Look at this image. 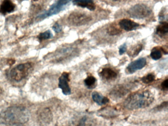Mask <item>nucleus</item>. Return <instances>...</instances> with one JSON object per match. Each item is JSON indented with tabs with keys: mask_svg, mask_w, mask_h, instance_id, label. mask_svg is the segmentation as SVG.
Instances as JSON below:
<instances>
[{
	"mask_svg": "<svg viewBox=\"0 0 168 126\" xmlns=\"http://www.w3.org/2000/svg\"><path fill=\"white\" fill-rule=\"evenodd\" d=\"M29 113L22 105L9 107L0 113V123L6 125H21L29 121Z\"/></svg>",
	"mask_w": 168,
	"mask_h": 126,
	"instance_id": "1",
	"label": "nucleus"
},
{
	"mask_svg": "<svg viewBox=\"0 0 168 126\" xmlns=\"http://www.w3.org/2000/svg\"><path fill=\"white\" fill-rule=\"evenodd\" d=\"M154 100L153 95L149 90L139 91L128 97L124 102L127 109H137L149 107Z\"/></svg>",
	"mask_w": 168,
	"mask_h": 126,
	"instance_id": "2",
	"label": "nucleus"
},
{
	"mask_svg": "<svg viewBox=\"0 0 168 126\" xmlns=\"http://www.w3.org/2000/svg\"><path fill=\"white\" fill-rule=\"evenodd\" d=\"M31 63H26L17 65L10 72V77L13 81L19 82L29 75L33 69Z\"/></svg>",
	"mask_w": 168,
	"mask_h": 126,
	"instance_id": "3",
	"label": "nucleus"
},
{
	"mask_svg": "<svg viewBox=\"0 0 168 126\" xmlns=\"http://www.w3.org/2000/svg\"><path fill=\"white\" fill-rule=\"evenodd\" d=\"M129 15L135 19H143L148 17L151 13V10L143 4H137L128 11Z\"/></svg>",
	"mask_w": 168,
	"mask_h": 126,
	"instance_id": "4",
	"label": "nucleus"
},
{
	"mask_svg": "<svg viewBox=\"0 0 168 126\" xmlns=\"http://www.w3.org/2000/svg\"><path fill=\"white\" fill-rule=\"evenodd\" d=\"M72 0H59L56 3L53 4L50 7V9L37 17L39 19H43L50 16L56 15L64 9V8L67 4Z\"/></svg>",
	"mask_w": 168,
	"mask_h": 126,
	"instance_id": "5",
	"label": "nucleus"
},
{
	"mask_svg": "<svg viewBox=\"0 0 168 126\" xmlns=\"http://www.w3.org/2000/svg\"><path fill=\"white\" fill-rule=\"evenodd\" d=\"M92 17L86 13L74 12L71 13L68 18L70 23L74 26H81L88 23L91 21Z\"/></svg>",
	"mask_w": 168,
	"mask_h": 126,
	"instance_id": "6",
	"label": "nucleus"
},
{
	"mask_svg": "<svg viewBox=\"0 0 168 126\" xmlns=\"http://www.w3.org/2000/svg\"><path fill=\"white\" fill-rule=\"evenodd\" d=\"M69 73L66 72L63 73L59 78V87L61 89L63 94L66 96L71 94V89L69 84Z\"/></svg>",
	"mask_w": 168,
	"mask_h": 126,
	"instance_id": "7",
	"label": "nucleus"
},
{
	"mask_svg": "<svg viewBox=\"0 0 168 126\" xmlns=\"http://www.w3.org/2000/svg\"><path fill=\"white\" fill-rule=\"evenodd\" d=\"M146 65V60L145 58H141L135 60L134 61L129 64L127 67V73L129 74H132L137 70L144 68Z\"/></svg>",
	"mask_w": 168,
	"mask_h": 126,
	"instance_id": "8",
	"label": "nucleus"
},
{
	"mask_svg": "<svg viewBox=\"0 0 168 126\" xmlns=\"http://www.w3.org/2000/svg\"><path fill=\"white\" fill-rule=\"evenodd\" d=\"M99 76L102 79L107 81H111L116 79L117 73L113 69L105 68L102 69L99 73Z\"/></svg>",
	"mask_w": 168,
	"mask_h": 126,
	"instance_id": "9",
	"label": "nucleus"
},
{
	"mask_svg": "<svg viewBox=\"0 0 168 126\" xmlns=\"http://www.w3.org/2000/svg\"><path fill=\"white\" fill-rule=\"evenodd\" d=\"M39 122L43 125L48 124L52 120V114L51 111L48 108H44L40 111L38 115Z\"/></svg>",
	"mask_w": 168,
	"mask_h": 126,
	"instance_id": "10",
	"label": "nucleus"
},
{
	"mask_svg": "<svg viewBox=\"0 0 168 126\" xmlns=\"http://www.w3.org/2000/svg\"><path fill=\"white\" fill-rule=\"evenodd\" d=\"M119 25L121 28L126 31H131L135 30L139 26L138 23L127 19H124L120 20Z\"/></svg>",
	"mask_w": 168,
	"mask_h": 126,
	"instance_id": "11",
	"label": "nucleus"
},
{
	"mask_svg": "<svg viewBox=\"0 0 168 126\" xmlns=\"http://www.w3.org/2000/svg\"><path fill=\"white\" fill-rule=\"evenodd\" d=\"M73 3L74 5L81 8H87L90 11H94L96 9V5L93 0H74Z\"/></svg>",
	"mask_w": 168,
	"mask_h": 126,
	"instance_id": "12",
	"label": "nucleus"
},
{
	"mask_svg": "<svg viewBox=\"0 0 168 126\" xmlns=\"http://www.w3.org/2000/svg\"><path fill=\"white\" fill-rule=\"evenodd\" d=\"M15 5L11 0H4L0 7V12L5 15L7 13H11L13 12Z\"/></svg>",
	"mask_w": 168,
	"mask_h": 126,
	"instance_id": "13",
	"label": "nucleus"
},
{
	"mask_svg": "<svg viewBox=\"0 0 168 126\" xmlns=\"http://www.w3.org/2000/svg\"><path fill=\"white\" fill-rule=\"evenodd\" d=\"M92 98L94 102L100 106L107 104L110 101L108 97L103 96V95L96 92H94L92 94Z\"/></svg>",
	"mask_w": 168,
	"mask_h": 126,
	"instance_id": "14",
	"label": "nucleus"
},
{
	"mask_svg": "<svg viewBox=\"0 0 168 126\" xmlns=\"http://www.w3.org/2000/svg\"><path fill=\"white\" fill-rule=\"evenodd\" d=\"M128 90L126 86H119L112 91L111 94L112 96H115L116 97H121L128 92Z\"/></svg>",
	"mask_w": 168,
	"mask_h": 126,
	"instance_id": "15",
	"label": "nucleus"
},
{
	"mask_svg": "<svg viewBox=\"0 0 168 126\" xmlns=\"http://www.w3.org/2000/svg\"><path fill=\"white\" fill-rule=\"evenodd\" d=\"M168 32V24L166 22H161L157 26L156 33L158 35L163 36Z\"/></svg>",
	"mask_w": 168,
	"mask_h": 126,
	"instance_id": "16",
	"label": "nucleus"
},
{
	"mask_svg": "<svg viewBox=\"0 0 168 126\" xmlns=\"http://www.w3.org/2000/svg\"><path fill=\"white\" fill-rule=\"evenodd\" d=\"M84 84L87 88L89 89L94 88L96 86L97 80L95 77L90 76L85 79Z\"/></svg>",
	"mask_w": 168,
	"mask_h": 126,
	"instance_id": "17",
	"label": "nucleus"
},
{
	"mask_svg": "<svg viewBox=\"0 0 168 126\" xmlns=\"http://www.w3.org/2000/svg\"><path fill=\"white\" fill-rule=\"evenodd\" d=\"M91 121L89 118L84 116L81 118L77 122L74 123L72 126H91Z\"/></svg>",
	"mask_w": 168,
	"mask_h": 126,
	"instance_id": "18",
	"label": "nucleus"
},
{
	"mask_svg": "<svg viewBox=\"0 0 168 126\" xmlns=\"http://www.w3.org/2000/svg\"><path fill=\"white\" fill-rule=\"evenodd\" d=\"M142 49V44H138L137 46L133 47L128 52V55L129 56L135 57L137 56L139 54V52H141Z\"/></svg>",
	"mask_w": 168,
	"mask_h": 126,
	"instance_id": "19",
	"label": "nucleus"
},
{
	"mask_svg": "<svg viewBox=\"0 0 168 126\" xmlns=\"http://www.w3.org/2000/svg\"><path fill=\"white\" fill-rule=\"evenodd\" d=\"M162 55L160 50L156 47L154 48L151 51L150 56H151V58L153 60H159L162 57Z\"/></svg>",
	"mask_w": 168,
	"mask_h": 126,
	"instance_id": "20",
	"label": "nucleus"
},
{
	"mask_svg": "<svg viewBox=\"0 0 168 126\" xmlns=\"http://www.w3.org/2000/svg\"><path fill=\"white\" fill-rule=\"evenodd\" d=\"M53 37V34L50 30H47L43 32H42L38 36V39L39 41L41 42L42 40H46V39H50Z\"/></svg>",
	"mask_w": 168,
	"mask_h": 126,
	"instance_id": "21",
	"label": "nucleus"
},
{
	"mask_svg": "<svg viewBox=\"0 0 168 126\" xmlns=\"http://www.w3.org/2000/svg\"><path fill=\"white\" fill-rule=\"evenodd\" d=\"M155 77L153 73H149L146 75V76L143 77L142 78V81L143 83L145 84H149L153 82L155 80Z\"/></svg>",
	"mask_w": 168,
	"mask_h": 126,
	"instance_id": "22",
	"label": "nucleus"
},
{
	"mask_svg": "<svg viewBox=\"0 0 168 126\" xmlns=\"http://www.w3.org/2000/svg\"><path fill=\"white\" fill-rule=\"evenodd\" d=\"M108 34L111 36L117 35L121 32V31L115 26H111L107 30Z\"/></svg>",
	"mask_w": 168,
	"mask_h": 126,
	"instance_id": "23",
	"label": "nucleus"
},
{
	"mask_svg": "<svg viewBox=\"0 0 168 126\" xmlns=\"http://www.w3.org/2000/svg\"><path fill=\"white\" fill-rule=\"evenodd\" d=\"M52 29H53V30L55 32L59 33L60 32H61L62 30V28L58 23H56L52 27Z\"/></svg>",
	"mask_w": 168,
	"mask_h": 126,
	"instance_id": "24",
	"label": "nucleus"
},
{
	"mask_svg": "<svg viewBox=\"0 0 168 126\" xmlns=\"http://www.w3.org/2000/svg\"><path fill=\"white\" fill-rule=\"evenodd\" d=\"M127 48V46L126 43H124L122 46H120V48H119V54L122 55L123 54H124L126 51Z\"/></svg>",
	"mask_w": 168,
	"mask_h": 126,
	"instance_id": "25",
	"label": "nucleus"
},
{
	"mask_svg": "<svg viewBox=\"0 0 168 126\" xmlns=\"http://www.w3.org/2000/svg\"><path fill=\"white\" fill-rule=\"evenodd\" d=\"M162 88L164 91H167L168 89V80L166 79L161 84Z\"/></svg>",
	"mask_w": 168,
	"mask_h": 126,
	"instance_id": "26",
	"label": "nucleus"
},
{
	"mask_svg": "<svg viewBox=\"0 0 168 126\" xmlns=\"http://www.w3.org/2000/svg\"><path fill=\"white\" fill-rule=\"evenodd\" d=\"M15 59H9L7 60V64L8 65H9V66H11L12 65H13V64H15Z\"/></svg>",
	"mask_w": 168,
	"mask_h": 126,
	"instance_id": "27",
	"label": "nucleus"
},
{
	"mask_svg": "<svg viewBox=\"0 0 168 126\" xmlns=\"http://www.w3.org/2000/svg\"><path fill=\"white\" fill-rule=\"evenodd\" d=\"M3 92V90H2L0 88V95Z\"/></svg>",
	"mask_w": 168,
	"mask_h": 126,
	"instance_id": "28",
	"label": "nucleus"
},
{
	"mask_svg": "<svg viewBox=\"0 0 168 126\" xmlns=\"http://www.w3.org/2000/svg\"><path fill=\"white\" fill-rule=\"evenodd\" d=\"M113 1H120V0H113Z\"/></svg>",
	"mask_w": 168,
	"mask_h": 126,
	"instance_id": "29",
	"label": "nucleus"
},
{
	"mask_svg": "<svg viewBox=\"0 0 168 126\" xmlns=\"http://www.w3.org/2000/svg\"><path fill=\"white\" fill-rule=\"evenodd\" d=\"M34 1H38V0H33Z\"/></svg>",
	"mask_w": 168,
	"mask_h": 126,
	"instance_id": "30",
	"label": "nucleus"
},
{
	"mask_svg": "<svg viewBox=\"0 0 168 126\" xmlns=\"http://www.w3.org/2000/svg\"><path fill=\"white\" fill-rule=\"evenodd\" d=\"M1 46V41H0V47Z\"/></svg>",
	"mask_w": 168,
	"mask_h": 126,
	"instance_id": "31",
	"label": "nucleus"
}]
</instances>
